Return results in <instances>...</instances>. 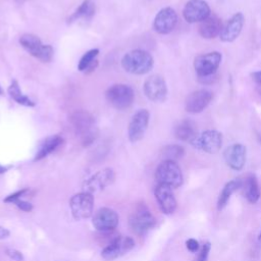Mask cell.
<instances>
[{"mask_svg": "<svg viewBox=\"0 0 261 261\" xmlns=\"http://www.w3.org/2000/svg\"><path fill=\"white\" fill-rule=\"evenodd\" d=\"M70 122L84 146H89L95 141L98 126L95 117L90 112L84 110L73 112L70 116Z\"/></svg>", "mask_w": 261, "mask_h": 261, "instance_id": "obj_1", "label": "cell"}, {"mask_svg": "<svg viewBox=\"0 0 261 261\" xmlns=\"http://www.w3.org/2000/svg\"><path fill=\"white\" fill-rule=\"evenodd\" d=\"M154 64L153 57L145 50H132L121 59V65L124 70L133 74H145L149 72Z\"/></svg>", "mask_w": 261, "mask_h": 261, "instance_id": "obj_2", "label": "cell"}, {"mask_svg": "<svg viewBox=\"0 0 261 261\" xmlns=\"http://www.w3.org/2000/svg\"><path fill=\"white\" fill-rule=\"evenodd\" d=\"M19 44L32 56L42 62H49L53 57V48L51 45L43 44L40 38L33 34H24L19 38Z\"/></svg>", "mask_w": 261, "mask_h": 261, "instance_id": "obj_3", "label": "cell"}, {"mask_svg": "<svg viewBox=\"0 0 261 261\" xmlns=\"http://www.w3.org/2000/svg\"><path fill=\"white\" fill-rule=\"evenodd\" d=\"M106 99L112 107L122 111L132 106L135 93L128 85L115 84L106 91Z\"/></svg>", "mask_w": 261, "mask_h": 261, "instance_id": "obj_4", "label": "cell"}, {"mask_svg": "<svg viewBox=\"0 0 261 261\" xmlns=\"http://www.w3.org/2000/svg\"><path fill=\"white\" fill-rule=\"evenodd\" d=\"M155 177L158 184L169 186L172 189L178 188L182 184V173L175 161L163 160L157 167Z\"/></svg>", "mask_w": 261, "mask_h": 261, "instance_id": "obj_5", "label": "cell"}, {"mask_svg": "<svg viewBox=\"0 0 261 261\" xmlns=\"http://www.w3.org/2000/svg\"><path fill=\"white\" fill-rule=\"evenodd\" d=\"M156 224V219L150 210L144 205H139L130 214L128 219L129 228L139 236L145 234Z\"/></svg>", "mask_w": 261, "mask_h": 261, "instance_id": "obj_6", "label": "cell"}, {"mask_svg": "<svg viewBox=\"0 0 261 261\" xmlns=\"http://www.w3.org/2000/svg\"><path fill=\"white\" fill-rule=\"evenodd\" d=\"M69 207L74 219L81 220L89 218L93 214L94 197L86 192L77 193L70 198Z\"/></svg>", "mask_w": 261, "mask_h": 261, "instance_id": "obj_7", "label": "cell"}, {"mask_svg": "<svg viewBox=\"0 0 261 261\" xmlns=\"http://www.w3.org/2000/svg\"><path fill=\"white\" fill-rule=\"evenodd\" d=\"M191 145L199 150H202L209 154L217 153L222 146V135L221 133L214 129H207L191 142Z\"/></svg>", "mask_w": 261, "mask_h": 261, "instance_id": "obj_8", "label": "cell"}, {"mask_svg": "<svg viewBox=\"0 0 261 261\" xmlns=\"http://www.w3.org/2000/svg\"><path fill=\"white\" fill-rule=\"evenodd\" d=\"M134 247L135 241L133 238L119 236L112 240V242L102 250L101 256L103 259L111 261L128 253L134 249Z\"/></svg>", "mask_w": 261, "mask_h": 261, "instance_id": "obj_9", "label": "cell"}, {"mask_svg": "<svg viewBox=\"0 0 261 261\" xmlns=\"http://www.w3.org/2000/svg\"><path fill=\"white\" fill-rule=\"evenodd\" d=\"M221 54L217 51L209 52L196 57L194 61V68L199 77L213 75L221 62Z\"/></svg>", "mask_w": 261, "mask_h": 261, "instance_id": "obj_10", "label": "cell"}, {"mask_svg": "<svg viewBox=\"0 0 261 261\" xmlns=\"http://www.w3.org/2000/svg\"><path fill=\"white\" fill-rule=\"evenodd\" d=\"M144 93L153 102H163L167 97L165 80L160 74H152L144 83Z\"/></svg>", "mask_w": 261, "mask_h": 261, "instance_id": "obj_11", "label": "cell"}, {"mask_svg": "<svg viewBox=\"0 0 261 261\" xmlns=\"http://www.w3.org/2000/svg\"><path fill=\"white\" fill-rule=\"evenodd\" d=\"M115 178V173L111 168H104L93 174L84 182V192L91 195L101 192L110 186Z\"/></svg>", "mask_w": 261, "mask_h": 261, "instance_id": "obj_12", "label": "cell"}, {"mask_svg": "<svg viewBox=\"0 0 261 261\" xmlns=\"http://www.w3.org/2000/svg\"><path fill=\"white\" fill-rule=\"evenodd\" d=\"M210 14V7L204 0H190L187 2L182 10L184 18L190 23L198 21L201 22Z\"/></svg>", "mask_w": 261, "mask_h": 261, "instance_id": "obj_13", "label": "cell"}, {"mask_svg": "<svg viewBox=\"0 0 261 261\" xmlns=\"http://www.w3.org/2000/svg\"><path fill=\"white\" fill-rule=\"evenodd\" d=\"M149 117V112L146 109H140L133 115L127 128V135L130 142H138L144 137L148 127Z\"/></svg>", "mask_w": 261, "mask_h": 261, "instance_id": "obj_14", "label": "cell"}, {"mask_svg": "<svg viewBox=\"0 0 261 261\" xmlns=\"http://www.w3.org/2000/svg\"><path fill=\"white\" fill-rule=\"evenodd\" d=\"M177 23V14L171 7L162 8L155 16L153 28L161 35H166L172 32Z\"/></svg>", "mask_w": 261, "mask_h": 261, "instance_id": "obj_15", "label": "cell"}, {"mask_svg": "<svg viewBox=\"0 0 261 261\" xmlns=\"http://www.w3.org/2000/svg\"><path fill=\"white\" fill-rule=\"evenodd\" d=\"M118 214L107 207L100 208L93 216V225L99 231L113 230L118 224Z\"/></svg>", "mask_w": 261, "mask_h": 261, "instance_id": "obj_16", "label": "cell"}, {"mask_svg": "<svg viewBox=\"0 0 261 261\" xmlns=\"http://www.w3.org/2000/svg\"><path fill=\"white\" fill-rule=\"evenodd\" d=\"M212 98L213 94L208 90L194 91L186 99V110L193 114L200 113L209 105Z\"/></svg>", "mask_w": 261, "mask_h": 261, "instance_id": "obj_17", "label": "cell"}, {"mask_svg": "<svg viewBox=\"0 0 261 261\" xmlns=\"http://www.w3.org/2000/svg\"><path fill=\"white\" fill-rule=\"evenodd\" d=\"M157 203L164 214H172L176 209V200L174 198L172 188L169 186L158 184L154 191Z\"/></svg>", "mask_w": 261, "mask_h": 261, "instance_id": "obj_18", "label": "cell"}, {"mask_svg": "<svg viewBox=\"0 0 261 261\" xmlns=\"http://www.w3.org/2000/svg\"><path fill=\"white\" fill-rule=\"evenodd\" d=\"M244 15L242 12L234 13L227 22L222 25L219 38L223 42H232L234 41L242 32L244 25Z\"/></svg>", "mask_w": 261, "mask_h": 261, "instance_id": "obj_19", "label": "cell"}, {"mask_svg": "<svg viewBox=\"0 0 261 261\" xmlns=\"http://www.w3.org/2000/svg\"><path fill=\"white\" fill-rule=\"evenodd\" d=\"M225 163L233 170H241L246 162V147L242 144H232L223 153Z\"/></svg>", "mask_w": 261, "mask_h": 261, "instance_id": "obj_20", "label": "cell"}, {"mask_svg": "<svg viewBox=\"0 0 261 261\" xmlns=\"http://www.w3.org/2000/svg\"><path fill=\"white\" fill-rule=\"evenodd\" d=\"M222 29V22L216 15H209L206 19L201 21L199 25V33L205 39H213L219 36Z\"/></svg>", "mask_w": 261, "mask_h": 261, "instance_id": "obj_21", "label": "cell"}, {"mask_svg": "<svg viewBox=\"0 0 261 261\" xmlns=\"http://www.w3.org/2000/svg\"><path fill=\"white\" fill-rule=\"evenodd\" d=\"M242 193L246 200L252 204H255L260 198V190L257 178L254 174H249L242 180Z\"/></svg>", "mask_w": 261, "mask_h": 261, "instance_id": "obj_22", "label": "cell"}, {"mask_svg": "<svg viewBox=\"0 0 261 261\" xmlns=\"http://www.w3.org/2000/svg\"><path fill=\"white\" fill-rule=\"evenodd\" d=\"M63 142L62 137L59 135H53L50 137H47L39 146L37 153L35 155V160H41L48 155H50L52 152H54Z\"/></svg>", "mask_w": 261, "mask_h": 261, "instance_id": "obj_23", "label": "cell"}, {"mask_svg": "<svg viewBox=\"0 0 261 261\" xmlns=\"http://www.w3.org/2000/svg\"><path fill=\"white\" fill-rule=\"evenodd\" d=\"M197 128L193 121L184 119L177 123L174 128V136L179 141L191 143L197 137Z\"/></svg>", "mask_w": 261, "mask_h": 261, "instance_id": "obj_24", "label": "cell"}, {"mask_svg": "<svg viewBox=\"0 0 261 261\" xmlns=\"http://www.w3.org/2000/svg\"><path fill=\"white\" fill-rule=\"evenodd\" d=\"M241 186H242V180L239 179V178H238V179L229 180L228 182L225 184V186L223 187L221 193L219 194L218 200H217V209H218L219 211L222 210V209L226 206V204H227V202H228L230 196H231L238 189H241Z\"/></svg>", "mask_w": 261, "mask_h": 261, "instance_id": "obj_25", "label": "cell"}, {"mask_svg": "<svg viewBox=\"0 0 261 261\" xmlns=\"http://www.w3.org/2000/svg\"><path fill=\"white\" fill-rule=\"evenodd\" d=\"M95 14V3L93 0H84L83 3L77 7V9L70 16L69 21H74L77 19H90Z\"/></svg>", "mask_w": 261, "mask_h": 261, "instance_id": "obj_26", "label": "cell"}, {"mask_svg": "<svg viewBox=\"0 0 261 261\" xmlns=\"http://www.w3.org/2000/svg\"><path fill=\"white\" fill-rule=\"evenodd\" d=\"M8 94L9 96L18 104L23 105V106H28V107H33L35 106V102H33L27 95H24L19 86L17 81H12V83L10 84V86L8 87Z\"/></svg>", "mask_w": 261, "mask_h": 261, "instance_id": "obj_27", "label": "cell"}, {"mask_svg": "<svg viewBox=\"0 0 261 261\" xmlns=\"http://www.w3.org/2000/svg\"><path fill=\"white\" fill-rule=\"evenodd\" d=\"M29 193L28 189H22L20 191H17L9 196H7L4 199L5 203H13L15 204L20 210L25 211V212H30L33 209V205L30 202H27L22 199L23 196H25V194Z\"/></svg>", "mask_w": 261, "mask_h": 261, "instance_id": "obj_28", "label": "cell"}, {"mask_svg": "<svg viewBox=\"0 0 261 261\" xmlns=\"http://www.w3.org/2000/svg\"><path fill=\"white\" fill-rule=\"evenodd\" d=\"M164 160H172L175 161L179 158H181L185 154V150L179 145H169L166 146L162 151Z\"/></svg>", "mask_w": 261, "mask_h": 261, "instance_id": "obj_29", "label": "cell"}, {"mask_svg": "<svg viewBox=\"0 0 261 261\" xmlns=\"http://www.w3.org/2000/svg\"><path fill=\"white\" fill-rule=\"evenodd\" d=\"M99 54V50L98 49H91L89 51H87L81 58L79 64H77V68L80 71H86L87 68L95 61L97 60L96 57Z\"/></svg>", "mask_w": 261, "mask_h": 261, "instance_id": "obj_30", "label": "cell"}, {"mask_svg": "<svg viewBox=\"0 0 261 261\" xmlns=\"http://www.w3.org/2000/svg\"><path fill=\"white\" fill-rule=\"evenodd\" d=\"M210 249H211V244H210L209 242H206V243L203 245V247H202L200 253L198 254L197 258L195 259V261H207L208 255H209V252H210Z\"/></svg>", "mask_w": 261, "mask_h": 261, "instance_id": "obj_31", "label": "cell"}, {"mask_svg": "<svg viewBox=\"0 0 261 261\" xmlns=\"http://www.w3.org/2000/svg\"><path fill=\"white\" fill-rule=\"evenodd\" d=\"M6 254L14 261H23V256H22L21 252L15 250V249H7Z\"/></svg>", "mask_w": 261, "mask_h": 261, "instance_id": "obj_32", "label": "cell"}, {"mask_svg": "<svg viewBox=\"0 0 261 261\" xmlns=\"http://www.w3.org/2000/svg\"><path fill=\"white\" fill-rule=\"evenodd\" d=\"M186 246H187V249L194 253V252H197L198 249H199V243L198 241H196L195 239H189L187 242H186Z\"/></svg>", "mask_w": 261, "mask_h": 261, "instance_id": "obj_33", "label": "cell"}, {"mask_svg": "<svg viewBox=\"0 0 261 261\" xmlns=\"http://www.w3.org/2000/svg\"><path fill=\"white\" fill-rule=\"evenodd\" d=\"M252 76H253V80L256 82V84L261 88V70L253 72Z\"/></svg>", "mask_w": 261, "mask_h": 261, "instance_id": "obj_34", "label": "cell"}, {"mask_svg": "<svg viewBox=\"0 0 261 261\" xmlns=\"http://www.w3.org/2000/svg\"><path fill=\"white\" fill-rule=\"evenodd\" d=\"M8 236H9V230L6 229L5 227L0 226V240L6 239Z\"/></svg>", "mask_w": 261, "mask_h": 261, "instance_id": "obj_35", "label": "cell"}, {"mask_svg": "<svg viewBox=\"0 0 261 261\" xmlns=\"http://www.w3.org/2000/svg\"><path fill=\"white\" fill-rule=\"evenodd\" d=\"M7 169H8V167L3 166V165H1V164H0V174H1V173H4Z\"/></svg>", "mask_w": 261, "mask_h": 261, "instance_id": "obj_36", "label": "cell"}, {"mask_svg": "<svg viewBox=\"0 0 261 261\" xmlns=\"http://www.w3.org/2000/svg\"><path fill=\"white\" fill-rule=\"evenodd\" d=\"M259 239L261 240V232H260V236H259Z\"/></svg>", "mask_w": 261, "mask_h": 261, "instance_id": "obj_37", "label": "cell"}]
</instances>
